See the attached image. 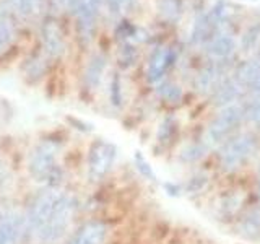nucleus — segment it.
Instances as JSON below:
<instances>
[{
	"mask_svg": "<svg viewBox=\"0 0 260 244\" xmlns=\"http://www.w3.org/2000/svg\"><path fill=\"white\" fill-rule=\"evenodd\" d=\"M109 93H111V103H112V106L120 108V106H122V89H120V78H119L117 73L111 80Z\"/></svg>",
	"mask_w": 260,
	"mask_h": 244,
	"instance_id": "obj_27",
	"label": "nucleus"
},
{
	"mask_svg": "<svg viewBox=\"0 0 260 244\" xmlns=\"http://www.w3.org/2000/svg\"><path fill=\"white\" fill-rule=\"evenodd\" d=\"M213 28L215 23L211 21L210 15L202 13L197 20H195L193 29H192V43L193 44H202L207 43L208 39H211V35H213Z\"/></svg>",
	"mask_w": 260,
	"mask_h": 244,
	"instance_id": "obj_14",
	"label": "nucleus"
},
{
	"mask_svg": "<svg viewBox=\"0 0 260 244\" xmlns=\"http://www.w3.org/2000/svg\"><path fill=\"white\" fill-rule=\"evenodd\" d=\"M257 191H258V195H260V177H258V186H257Z\"/></svg>",
	"mask_w": 260,
	"mask_h": 244,
	"instance_id": "obj_36",
	"label": "nucleus"
},
{
	"mask_svg": "<svg viewBox=\"0 0 260 244\" xmlns=\"http://www.w3.org/2000/svg\"><path fill=\"white\" fill-rule=\"evenodd\" d=\"M165 191L168 192V195H171V197H179L182 192V186H179L176 182H165Z\"/></svg>",
	"mask_w": 260,
	"mask_h": 244,
	"instance_id": "obj_32",
	"label": "nucleus"
},
{
	"mask_svg": "<svg viewBox=\"0 0 260 244\" xmlns=\"http://www.w3.org/2000/svg\"><path fill=\"white\" fill-rule=\"evenodd\" d=\"M13 39V26H12V15L7 8L0 7V55H2Z\"/></svg>",
	"mask_w": 260,
	"mask_h": 244,
	"instance_id": "obj_16",
	"label": "nucleus"
},
{
	"mask_svg": "<svg viewBox=\"0 0 260 244\" xmlns=\"http://www.w3.org/2000/svg\"><path fill=\"white\" fill-rule=\"evenodd\" d=\"M73 211H75V200L70 195L63 194L60 202L57 203L54 214L49 218V222L36 233V236L44 242L57 241L65 233V230H67V226L73 217Z\"/></svg>",
	"mask_w": 260,
	"mask_h": 244,
	"instance_id": "obj_3",
	"label": "nucleus"
},
{
	"mask_svg": "<svg viewBox=\"0 0 260 244\" xmlns=\"http://www.w3.org/2000/svg\"><path fill=\"white\" fill-rule=\"evenodd\" d=\"M134 163H135V168L138 169V173H140L145 179H148V181H151V182H156V174H154L151 165L146 161V158L143 157L142 151H135Z\"/></svg>",
	"mask_w": 260,
	"mask_h": 244,
	"instance_id": "obj_22",
	"label": "nucleus"
},
{
	"mask_svg": "<svg viewBox=\"0 0 260 244\" xmlns=\"http://www.w3.org/2000/svg\"><path fill=\"white\" fill-rule=\"evenodd\" d=\"M63 4L67 5V7H70L72 10H77V7H78V4H80V0H63Z\"/></svg>",
	"mask_w": 260,
	"mask_h": 244,
	"instance_id": "obj_35",
	"label": "nucleus"
},
{
	"mask_svg": "<svg viewBox=\"0 0 260 244\" xmlns=\"http://www.w3.org/2000/svg\"><path fill=\"white\" fill-rule=\"evenodd\" d=\"M258 150V140L254 134H239L226 140L219 150V165L226 173L238 171L254 157Z\"/></svg>",
	"mask_w": 260,
	"mask_h": 244,
	"instance_id": "obj_1",
	"label": "nucleus"
},
{
	"mask_svg": "<svg viewBox=\"0 0 260 244\" xmlns=\"http://www.w3.org/2000/svg\"><path fill=\"white\" fill-rule=\"evenodd\" d=\"M108 234V225L100 220H89L72 234L67 244H103Z\"/></svg>",
	"mask_w": 260,
	"mask_h": 244,
	"instance_id": "obj_8",
	"label": "nucleus"
},
{
	"mask_svg": "<svg viewBox=\"0 0 260 244\" xmlns=\"http://www.w3.org/2000/svg\"><path fill=\"white\" fill-rule=\"evenodd\" d=\"M135 35V26L130 21L127 20H122L117 28H116V36L117 39H127V38H132Z\"/></svg>",
	"mask_w": 260,
	"mask_h": 244,
	"instance_id": "obj_29",
	"label": "nucleus"
},
{
	"mask_svg": "<svg viewBox=\"0 0 260 244\" xmlns=\"http://www.w3.org/2000/svg\"><path fill=\"white\" fill-rule=\"evenodd\" d=\"M159 12L169 21H176L182 13V0H159Z\"/></svg>",
	"mask_w": 260,
	"mask_h": 244,
	"instance_id": "obj_20",
	"label": "nucleus"
},
{
	"mask_svg": "<svg viewBox=\"0 0 260 244\" xmlns=\"http://www.w3.org/2000/svg\"><path fill=\"white\" fill-rule=\"evenodd\" d=\"M59 148V142L44 140L32 150L29 158V173L36 181H49L51 184L52 179H55V184L60 181V169L55 165Z\"/></svg>",
	"mask_w": 260,
	"mask_h": 244,
	"instance_id": "obj_2",
	"label": "nucleus"
},
{
	"mask_svg": "<svg viewBox=\"0 0 260 244\" xmlns=\"http://www.w3.org/2000/svg\"><path fill=\"white\" fill-rule=\"evenodd\" d=\"M239 233L246 239L257 241L260 238V208L250 210L249 214L241 220Z\"/></svg>",
	"mask_w": 260,
	"mask_h": 244,
	"instance_id": "obj_12",
	"label": "nucleus"
},
{
	"mask_svg": "<svg viewBox=\"0 0 260 244\" xmlns=\"http://www.w3.org/2000/svg\"><path fill=\"white\" fill-rule=\"evenodd\" d=\"M100 4H101V0H80V4L75 10L78 13V18L94 20L98 8H100Z\"/></svg>",
	"mask_w": 260,
	"mask_h": 244,
	"instance_id": "obj_23",
	"label": "nucleus"
},
{
	"mask_svg": "<svg viewBox=\"0 0 260 244\" xmlns=\"http://www.w3.org/2000/svg\"><path fill=\"white\" fill-rule=\"evenodd\" d=\"M216 80H218V70L213 64L205 65L195 80V88L199 89L200 93H210L211 89L216 86Z\"/></svg>",
	"mask_w": 260,
	"mask_h": 244,
	"instance_id": "obj_15",
	"label": "nucleus"
},
{
	"mask_svg": "<svg viewBox=\"0 0 260 244\" xmlns=\"http://www.w3.org/2000/svg\"><path fill=\"white\" fill-rule=\"evenodd\" d=\"M258 41H260V24H255V26L247 29L246 35L242 36V47L246 51H250V49H254L258 44Z\"/></svg>",
	"mask_w": 260,
	"mask_h": 244,
	"instance_id": "obj_26",
	"label": "nucleus"
},
{
	"mask_svg": "<svg viewBox=\"0 0 260 244\" xmlns=\"http://www.w3.org/2000/svg\"><path fill=\"white\" fill-rule=\"evenodd\" d=\"M156 92H158V95L162 98V100L168 101V103H179V101H181V98H182L181 86H177L174 83H169V81L161 83Z\"/></svg>",
	"mask_w": 260,
	"mask_h": 244,
	"instance_id": "obj_21",
	"label": "nucleus"
},
{
	"mask_svg": "<svg viewBox=\"0 0 260 244\" xmlns=\"http://www.w3.org/2000/svg\"><path fill=\"white\" fill-rule=\"evenodd\" d=\"M244 116H246V111H244L242 106H238V104L228 106V108H224L213 120L210 122L208 138L213 143L224 142L228 135L241 124Z\"/></svg>",
	"mask_w": 260,
	"mask_h": 244,
	"instance_id": "obj_6",
	"label": "nucleus"
},
{
	"mask_svg": "<svg viewBox=\"0 0 260 244\" xmlns=\"http://www.w3.org/2000/svg\"><path fill=\"white\" fill-rule=\"evenodd\" d=\"M246 116L249 120H252L254 124L260 127V98H254V101L250 103V106L246 111Z\"/></svg>",
	"mask_w": 260,
	"mask_h": 244,
	"instance_id": "obj_30",
	"label": "nucleus"
},
{
	"mask_svg": "<svg viewBox=\"0 0 260 244\" xmlns=\"http://www.w3.org/2000/svg\"><path fill=\"white\" fill-rule=\"evenodd\" d=\"M207 184V176H195L192 177L189 184L185 186V191H189V192H199L203 189V186Z\"/></svg>",
	"mask_w": 260,
	"mask_h": 244,
	"instance_id": "obj_31",
	"label": "nucleus"
},
{
	"mask_svg": "<svg viewBox=\"0 0 260 244\" xmlns=\"http://www.w3.org/2000/svg\"><path fill=\"white\" fill-rule=\"evenodd\" d=\"M252 2H257V0H252Z\"/></svg>",
	"mask_w": 260,
	"mask_h": 244,
	"instance_id": "obj_37",
	"label": "nucleus"
},
{
	"mask_svg": "<svg viewBox=\"0 0 260 244\" xmlns=\"http://www.w3.org/2000/svg\"><path fill=\"white\" fill-rule=\"evenodd\" d=\"M234 78L238 83L252 93L254 98H260V57L258 59H250L242 62L238 69H236Z\"/></svg>",
	"mask_w": 260,
	"mask_h": 244,
	"instance_id": "obj_7",
	"label": "nucleus"
},
{
	"mask_svg": "<svg viewBox=\"0 0 260 244\" xmlns=\"http://www.w3.org/2000/svg\"><path fill=\"white\" fill-rule=\"evenodd\" d=\"M41 36H43V43L46 52L51 57H59L65 51V41L62 29L54 18H46L41 26Z\"/></svg>",
	"mask_w": 260,
	"mask_h": 244,
	"instance_id": "obj_9",
	"label": "nucleus"
},
{
	"mask_svg": "<svg viewBox=\"0 0 260 244\" xmlns=\"http://www.w3.org/2000/svg\"><path fill=\"white\" fill-rule=\"evenodd\" d=\"M104 69H106V57L101 54H94L85 70V85L89 89H93L100 85Z\"/></svg>",
	"mask_w": 260,
	"mask_h": 244,
	"instance_id": "obj_13",
	"label": "nucleus"
},
{
	"mask_svg": "<svg viewBox=\"0 0 260 244\" xmlns=\"http://www.w3.org/2000/svg\"><path fill=\"white\" fill-rule=\"evenodd\" d=\"M128 0H108V5L111 7L112 12H119L122 5H125Z\"/></svg>",
	"mask_w": 260,
	"mask_h": 244,
	"instance_id": "obj_34",
	"label": "nucleus"
},
{
	"mask_svg": "<svg viewBox=\"0 0 260 244\" xmlns=\"http://www.w3.org/2000/svg\"><path fill=\"white\" fill-rule=\"evenodd\" d=\"M20 220L5 218L4 222H0V244H15L20 238Z\"/></svg>",
	"mask_w": 260,
	"mask_h": 244,
	"instance_id": "obj_17",
	"label": "nucleus"
},
{
	"mask_svg": "<svg viewBox=\"0 0 260 244\" xmlns=\"http://www.w3.org/2000/svg\"><path fill=\"white\" fill-rule=\"evenodd\" d=\"M117 157V146L106 142L96 140L88 153V176L91 181H100L109 173Z\"/></svg>",
	"mask_w": 260,
	"mask_h": 244,
	"instance_id": "obj_4",
	"label": "nucleus"
},
{
	"mask_svg": "<svg viewBox=\"0 0 260 244\" xmlns=\"http://www.w3.org/2000/svg\"><path fill=\"white\" fill-rule=\"evenodd\" d=\"M244 89L236 78H231V80H226L223 85H219L215 92V96H213V101L216 106H223V108H228V106H231V103H234L236 100H239V98L244 95Z\"/></svg>",
	"mask_w": 260,
	"mask_h": 244,
	"instance_id": "obj_11",
	"label": "nucleus"
},
{
	"mask_svg": "<svg viewBox=\"0 0 260 244\" xmlns=\"http://www.w3.org/2000/svg\"><path fill=\"white\" fill-rule=\"evenodd\" d=\"M233 51H234V41L228 35L218 36L208 44V54L215 57H228Z\"/></svg>",
	"mask_w": 260,
	"mask_h": 244,
	"instance_id": "obj_18",
	"label": "nucleus"
},
{
	"mask_svg": "<svg viewBox=\"0 0 260 244\" xmlns=\"http://www.w3.org/2000/svg\"><path fill=\"white\" fill-rule=\"evenodd\" d=\"M174 62H176V52L173 51V49L158 47L150 59L146 78H148V81H151V83L159 81L162 78V75L166 73V70L173 67Z\"/></svg>",
	"mask_w": 260,
	"mask_h": 244,
	"instance_id": "obj_10",
	"label": "nucleus"
},
{
	"mask_svg": "<svg viewBox=\"0 0 260 244\" xmlns=\"http://www.w3.org/2000/svg\"><path fill=\"white\" fill-rule=\"evenodd\" d=\"M137 60V49L132 44H122L119 51V65L122 69L132 67Z\"/></svg>",
	"mask_w": 260,
	"mask_h": 244,
	"instance_id": "obj_25",
	"label": "nucleus"
},
{
	"mask_svg": "<svg viewBox=\"0 0 260 244\" xmlns=\"http://www.w3.org/2000/svg\"><path fill=\"white\" fill-rule=\"evenodd\" d=\"M69 122H70L72 126H75V129L81 130V132H91V130H93V126L91 124H86V122L78 120L75 117H69Z\"/></svg>",
	"mask_w": 260,
	"mask_h": 244,
	"instance_id": "obj_33",
	"label": "nucleus"
},
{
	"mask_svg": "<svg viewBox=\"0 0 260 244\" xmlns=\"http://www.w3.org/2000/svg\"><path fill=\"white\" fill-rule=\"evenodd\" d=\"M10 4V8H15L21 15H29L35 10V0H7Z\"/></svg>",
	"mask_w": 260,
	"mask_h": 244,
	"instance_id": "obj_28",
	"label": "nucleus"
},
{
	"mask_svg": "<svg viewBox=\"0 0 260 244\" xmlns=\"http://www.w3.org/2000/svg\"><path fill=\"white\" fill-rule=\"evenodd\" d=\"M62 195L63 194L57 189V187H51V189H47L38 195L35 202L31 203L29 214H28V223H29L31 231L38 233L41 228L49 222V218L54 214V210L57 207V203L60 202Z\"/></svg>",
	"mask_w": 260,
	"mask_h": 244,
	"instance_id": "obj_5",
	"label": "nucleus"
},
{
	"mask_svg": "<svg viewBox=\"0 0 260 244\" xmlns=\"http://www.w3.org/2000/svg\"><path fill=\"white\" fill-rule=\"evenodd\" d=\"M207 155V145L205 143H190L187 145L182 151L179 153V158L182 163H195Z\"/></svg>",
	"mask_w": 260,
	"mask_h": 244,
	"instance_id": "obj_19",
	"label": "nucleus"
},
{
	"mask_svg": "<svg viewBox=\"0 0 260 244\" xmlns=\"http://www.w3.org/2000/svg\"><path fill=\"white\" fill-rule=\"evenodd\" d=\"M176 132V120L174 117H166L165 120L161 122L159 127H158V142L159 143H169L173 140Z\"/></svg>",
	"mask_w": 260,
	"mask_h": 244,
	"instance_id": "obj_24",
	"label": "nucleus"
}]
</instances>
